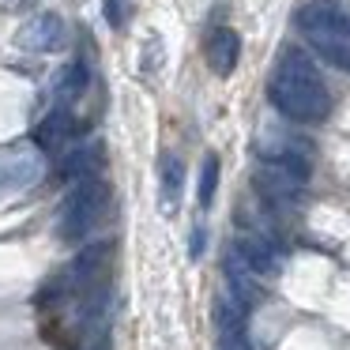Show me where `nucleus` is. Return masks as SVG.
<instances>
[{
    "instance_id": "obj_7",
    "label": "nucleus",
    "mask_w": 350,
    "mask_h": 350,
    "mask_svg": "<svg viewBox=\"0 0 350 350\" xmlns=\"http://www.w3.org/2000/svg\"><path fill=\"white\" fill-rule=\"evenodd\" d=\"M234 256L241 260L252 275H275V271H279V252H275L264 237H256V234H241V237H237V241H234Z\"/></svg>"
},
{
    "instance_id": "obj_9",
    "label": "nucleus",
    "mask_w": 350,
    "mask_h": 350,
    "mask_svg": "<svg viewBox=\"0 0 350 350\" xmlns=\"http://www.w3.org/2000/svg\"><path fill=\"white\" fill-rule=\"evenodd\" d=\"M87 87H91V64H87V61L64 64V72L57 76V91H53V94H57V106L76 109L79 102H83Z\"/></svg>"
},
{
    "instance_id": "obj_14",
    "label": "nucleus",
    "mask_w": 350,
    "mask_h": 350,
    "mask_svg": "<svg viewBox=\"0 0 350 350\" xmlns=\"http://www.w3.org/2000/svg\"><path fill=\"white\" fill-rule=\"evenodd\" d=\"M102 12H106V23L113 31H121L129 23V0H102Z\"/></svg>"
},
{
    "instance_id": "obj_2",
    "label": "nucleus",
    "mask_w": 350,
    "mask_h": 350,
    "mask_svg": "<svg viewBox=\"0 0 350 350\" xmlns=\"http://www.w3.org/2000/svg\"><path fill=\"white\" fill-rule=\"evenodd\" d=\"M113 211V192H109L106 177H83L64 192L61 207H57V237L64 245H83Z\"/></svg>"
},
{
    "instance_id": "obj_10",
    "label": "nucleus",
    "mask_w": 350,
    "mask_h": 350,
    "mask_svg": "<svg viewBox=\"0 0 350 350\" xmlns=\"http://www.w3.org/2000/svg\"><path fill=\"white\" fill-rule=\"evenodd\" d=\"M159 177H162V211L174 215L177 204H181V189H185V166L181 159H174V154H166L159 166Z\"/></svg>"
},
{
    "instance_id": "obj_16",
    "label": "nucleus",
    "mask_w": 350,
    "mask_h": 350,
    "mask_svg": "<svg viewBox=\"0 0 350 350\" xmlns=\"http://www.w3.org/2000/svg\"><path fill=\"white\" fill-rule=\"evenodd\" d=\"M204 245H207V230H204V222H196V226H192V237H189V256L200 260L204 256Z\"/></svg>"
},
{
    "instance_id": "obj_5",
    "label": "nucleus",
    "mask_w": 350,
    "mask_h": 350,
    "mask_svg": "<svg viewBox=\"0 0 350 350\" xmlns=\"http://www.w3.org/2000/svg\"><path fill=\"white\" fill-rule=\"evenodd\" d=\"M297 31L309 38V34H332V38H350V16L335 4H305L294 12Z\"/></svg>"
},
{
    "instance_id": "obj_11",
    "label": "nucleus",
    "mask_w": 350,
    "mask_h": 350,
    "mask_svg": "<svg viewBox=\"0 0 350 350\" xmlns=\"http://www.w3.org/2000/svg\"><path fill=\"white\" fill-rule=\"evenodd\" d=\"M309 46L324 57L327 64L350 72V38H332V34H309Z\"/></svg>"
},
{
    "instance_id": "obj_12",
    "label": "nucleus",
    "mask_w": 350,
    "mask_h": 350,
    "mask_svg": "<svg viewBox=\"0 0 350 350\" xmlns=\"http://www.w3.org/2000/svg\"><path fill=\"white\" fill-rule=\"evenodd\" d=\"M226 279H230V286H234V294L241 297V301H256V297H260L256 282H252V271L234 256V252L226 256Z\"/></svg>"
},
{
    "instance_id": "obj_8",
    "label": "nucleus",
    "mask_w": 350,
    "mask_h": 350,
    "mask_svg": "<svg viewBox=\"0 0 350 350\" xmlns=\"http://www.w3.org/2000/svg\"><path fill=\"white\" fill-rule=\"evenodd\" d=\"M106 166V151H102V144H91V147H76V151H68V154H61V181H68V185H76V181H83V177H98V170Z\"/></svg>"
},
{
    "instance_id": "obj_3",
    "label": "nucleus",
    "mask_w": 350,
    "mask_h": 350,
    "mask_svg": "<svg viewBox=\"0 0 350 350\" xmlns=\"http://www.w3.org/2000/svg\"><path fill=\"white\" fill-rule=\"evenodd\" d=\"M64 38H68V27H64V19L57 16V12H38V16H31L16 34L19 49H27V53H57V49L64 46Z\"/></svg>"
},
{
    "instance_id": "obj_15",
    "label": "nucleus",
    "mask_w": 350,
    "mask_h": 350,
    "mask_svg": "<svg viewBox=\"0 0 350 350\" xmlns=\"http://www.w3.org/2000/svg\"><path fill=\"white\" fill-rule=\"evenodd\" d=\"M139 68L147 72V76H154V72L162 68V42L159 38H151L144 46V57H139Z\"/></svg>"
},
{
    "instance_id": "obj_13",
    "label": "nucleus",
    "mask_w": 350,
    "mask_h": 350,
    "mask_svg": "<svg viewBox=\"0 0 350 350\" xmlns=\"http://www.w3.org/2000/svg\"><path fill=\"white\" fill-rule=\"evenodd\" d=\"M215 192H219V154H207L204 166H200V207H211L215 204Z\"/></svg>"
},
{
    "instance_id": "obj_1",
    "label": "nucleus",
    "mask_w": 350,
    "mask_h": 350,
    "mask_svg": "<svg viewBox=\"0 0 350 350\" xmlns=\"http://www.w3.org/2000/svg\"><path fill=\"white\" fill-rule=\"evenodd\" d=\"M267 98L282 117L297 124H320L332 113V94H327L320 68L294 46L282 49L275 61V72L267 79Z\"/></svg>"
},
{
    "instance_id": "obj_4",
    "label": "nucleus",
    "mask_w": 350,
    "mask_h": 350,
    "mask_svg": "<svg viewBox=\"0 0 350 350\" xmlns=\"http://www.w3.org/2000/svg\"><path fill=\"white\" fill-rule=\"evenodd\" d=\"M42 177H46V162H42V154L31 151V147L0 154V196H4V192L34 189Z\"/></svg>"
},
{
    "instance_id": "obj_6",
    "label": "nucleus",
    "mask_w": 350,
    "mask_h": 350,
    "mask_svg": "<svg viewBox=\"0 0 350 350\" xmlns=\"http://www.w3.org/2000/svg\"><path fill=\"white\" fill-rule=\"evenodd\" d=\"M204 57L215 76H230L237 68V61H241V38H237L234 27H215L204 42Z\"/></svg>"
}]
</instances>
